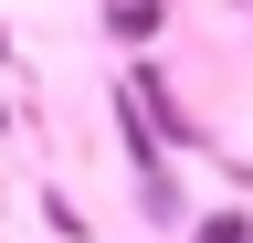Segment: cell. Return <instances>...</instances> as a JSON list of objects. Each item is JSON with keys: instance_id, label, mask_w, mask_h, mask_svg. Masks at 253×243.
<instances>
[{"instance_id": "obj_4", "label": "cell", "mask_w": 253, "mask_h": 243, "mask_svg": "<svg viewBox=\"0 0 253 243\" xmlns=\"http://www.w3.org/2000/svg\"><path fill=\"white\" fill-rule=\"evenodd\" d=\"M42 222H53L63 243H95V233H84V211H74V201H63V191H42Z\"/></svg>"}, {"instance_id": "obj_2", "label": "cell", "mask_w": 253, "mask_h": 243, "mask_svg": "<svg viewBox=\"0 0 253 243\" xmlns=\"http://www.w3.org/2000/svg\"><path fill=\"white\" fill-rule=\"evenodd\" d=\"M106 32H116L126 53H148L158 32H169V0H106Z\"/></svg>"}, {"instance_id": "obj_1", "label": "cell", "mask_w": 253, "mask_h": 243, "mask_svg": "<svg viewBox=\"0 0 253 243\" xmlns=\"http://www.w3.org/2000/svg\"><path fill=\"white\" fill-rule=\"evenodd\" d=\"M126 180H137V211H148L158 233H179V222H190V191H179V169H169V159H158V169H126Z\"/></svg>"}, {"instance_id": "obj_3", "label": "cell", "mask_w": 253, "mask_h": 243, "mask_svg": "<svg viewBox=\"0 0 253 243\" xmlns=\"http://www.w3.org/2000/svg\"><path fill=\"white\" fill-rule=\"evenodd\" d=\"M179 233H190V243H253V211H190Z\"/></svg>"}, {"instance_id": "obj_5", "label": "cell", "mask_w": 253, "mask_h": 243, "mask_svg": "<svg viewBox=\"0 0 253 243\" xmlns=\"http://www.w3.org/2000/svg\"><path fill=\"white\" fill-rule=\"evenodd\" d=\"M232 11H253V0H232Z\"/></svg>"}]
</instances>
